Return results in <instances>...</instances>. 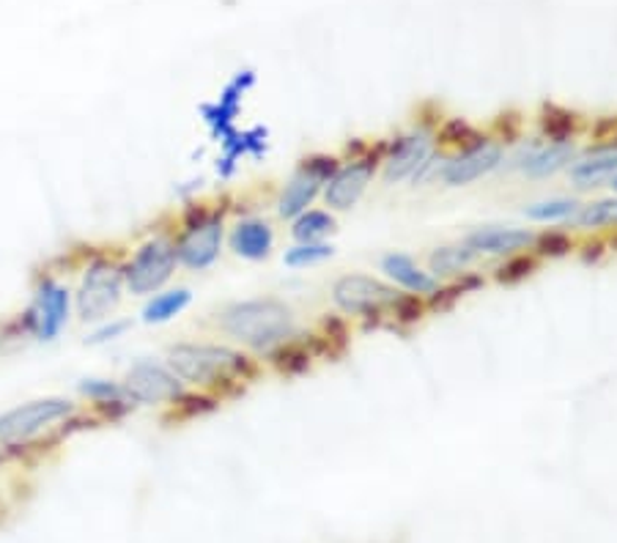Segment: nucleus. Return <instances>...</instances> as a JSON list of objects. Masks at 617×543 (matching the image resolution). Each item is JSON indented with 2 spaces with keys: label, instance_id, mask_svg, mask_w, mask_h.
Segmentation results:
<instances>
[{
  "label": "nucleus",
  "instance_id": "f257e3e1",
  "mask_svg": "<svg viewBox=\"0 0 617 543\" xmlns=\"http://www.w3.org/2000/svg\"><path fill=\"white\" fill-rule=\"evenodd\" d=\"M214 326L247 354L272 358L277 349L302 332L296 311L277 296H253L225 305L214 316Z\"/></svg>",
  "mask_w": 617,
  "mask_h": 543
},
{
  "label": "nucleus",
  "instance_id": "f8f14e48",
  "mask_svg": "<svg viewBox=\"0 0 617 543\" xmlns=\"http://www.w3.org/2000/svg\"><path fill=\"white\" fill-rule=\"evenodd\" d=\"M538 228L519 223H481L464 233V242L481 259V264H497V261L514 259V255L533 253Z\"/></svg>",
  "mask_w": 617,
  "mask_h": 543
},
{
  "label": "nucleus",
  "instance_id": "f3484780",
  "mask_svg": "<svg viewBox=\"0 0 617 543\" xmlns=\"http://www.w3.org/2000/svg\"><path fill=\"white\" fill-rule=\"evenodd\" d=\"M376 272H380L393 289L404 291V294L409 296H421V300H428V296L439 289V280L431 274L426 261L406 253V250H387V253H382Z\"/></svg>",
  "mask_w": 617,
  "mask_h": 543
},
{
  "label": "nucleus",
  "instance_id": "9d476101",
  "mask_svg": "<svg viewBox=\"0 0 617 543\" xmlns=\"http://www.w3.org/2000/svg\"><path fill=\"white\" fill-rule=\"evenodd\" d=\"M179 270V255L173 237H151L145 239L130 264L124 267L127 291L135 296H151L165 289Z\"/></svg>",
  "mask_w": 617,
  "mask_h": 543
},
{
  "label": "nucleus",
  "instance_id": "6ab92c4d",
  "mask_svg": "<svg viewBox=\"0 0 617 543\" xmlns=\"http://www.w3.org/2000/svg\"><path fill=\"white\" fill-rule=\"evenodd\" d=\"M426 267L439 283H456L481 270L483 264L464 239H456V242L434 244L426 253Z\"/></svg>",
  "mask_w": 617,
  "mask_h": 543
},
{
  "label": "nucleus",
  "instance_id": "1a4fd4ad",
  "mask_svg": "<svg viewBox=\"0 0 617 543\" xmlns=\"http://www.w3.org/2000/svg\"><path fill=\"white\" fill-rule=\"evenodd\" d=\"M341 154H327V151H318V154H307L296 162V168L291 171V177L283 181V187L277 190L275 198V212L277 218L291 223L294 218H300L302 212H307L311 207H316L324 195V187H327L330 177L335 173Z\"/></svg>",
  "mask_w": 617,
  "mask_h": 543
},
{
  "label": "nucleus",
  "instance_id": "a878e982",
  "mask_svg": "<svg viewBox=\"0 0 617 543\" xmlns=\"http://www.w3.org/2000/svg\"><path fill=\"white\" fill-rule=\"evenodd\" d=\"M333 259V242H294L291 248H285L283 253V264L289 267V270H313V267H322Z\"/></svg>",
  "mask_w": 617,
  "mask_h": 543
},
{
  "label": "nucleus",
  "instance_id": "4be33fe9",
  "mask_svg": "<svg viewBox=\"0 0 617 543\" xmlns=\"http://www.w3.org/2000/svg\"><path fill=\"white\" fill-rule=\"evenodd\" d=\"M574 233H609L617 231V195H596L581 201L579 212H576L574 223H570Z\"/></svg>",
  "mask_w": 617,
  "mask_h": 543
},
{
  "label": "nucleus",
  "instance_id": "20e7f679",
  "mask_svg": "<svg viewBox=\"0 0 617 543\" xmlns=\"http://www.w3.org/2000/svg\"><path fill=\"white\" fill-rule=\"evenodd\" d=\"M404 291L393 289L380 272H346L337 274L330 285V302L346 321L363 326H390L395 330V316L404 305Z\"/></svg>",
  "mask_w": 617,
  "mask_h": 543
},
{
  "label": "nucleus",
  "instance_id": "c756f323",
  "mask_svg": "<svg viewBox=\"0 0 617 543\" xmlns=\"http://www.w3.org/2000/svg\"><path fill=\"white\" fill-rule=\"evenodd\" d=\"M609 190H613V192H615V195H617V177H615L613 181H609Z\"/></svg>",
  "mask_w": 617,
  "mask_h": 543
},
{
  "label": "nucleus",
  "instance_id": "bb28decb",
  "mask_svg": "<svg viewBox=\"0 0 617 543\" xmlns=\"http://www.w3.org/2000/svg\"><path fill=\"white\" fill-rule=\"evenodd\" d=\"M540 267V261L535 259L533 253H522V255H514V259H505V261H497V264H492V270H488V280H494V283L499 285H516L522 283V280H527L529 274Z\"/></svg>",
  "mask_w": 617,
  "mask_h": 543
},
{
  "label": "nucleus",
  "instance_id": "aec40b11",
  "mask_svg": "<svg viewBox=\"0 0 617 543\" xmlns=\"http://www.w3.org/2000/svg\"><path fill=\"white\" fill-rule=\"evenodd\" d=\"M69 319V291L63 285L52 283H42L39 289L37 302H33V311H31V321H33V330H37L39 341H52L58 332L63 330Z\"/></svg>",
  "mask_w": 617,
  "mask_h": 543
},
{
  "label": "nucleus",
  "instance_id": "f03ea898",
  "mask_svg": "<svg viewBox=\"0 0 617 543\" xmlns=\"http://www.w3.org/2000/svg\"><path fill=\"white\" fill-rule=\"evenodd\" d=\"M168 368L195 393H220L239 388L259 373L253 354L231 343L182 341L165 354Z\"/></svg>",
  "mask_w": 617,
  "mask_h": 543
},
{
  "label": "nucleus",
  "instance_id": "39448f33",
  "mask_svg": "<svg viewBox=\"0 0 617 543\" xmlns=\"http://www.w3.org/2000/svg\"><path fill=\"white\" fill-rule=\"evenodd\" d=\"M382 173V140H352L341 154L335 173L324 187L322 203L343 214L357 209Z\"/></svg>",
  "mask_w": 617,
  "mask_h": 543
},
{
  "label": "nucleus",
  "instance_id": "412c9836",
  "mask_svg": "<svg viewBox=\"0 0 617 543\" xmlns=\"http://www.w3.org/2000/svg\"><path fill=\"white\" fill-rule=\"evenodd\" d=\"M579 207L581 198L576 192H557V195H544L524 203L522 218L533 228H570Z\"/></svg>",
  "mask_w": 617,
  "mask_h": 543
},
{
  "label": "nucleus",
  "instance_id": "2eb2a0df",
  "mask_svg": "<svg viewBox=\"0 0 617 543\" xmlns=\"http://www.w3.org/2000/svg\"><path fill=\"white\" fill-rule=\"evenodd\" d=\"M255 83H259V78H255L253 69H239L234 78L223 86L220 97L203 104L201 119L214 143H223L225 138H231L239 130L236 119L242 113L244 97L255 89Z\"/></svg>",
  "mask_w": 617,
  "mask_h": 543
},
{
  "label": "nucleus",
  "instance_id": "393cba45",
  "mask_svg": "<svg viewBox=\"0 0 617 543\" xmlns=\"http://www.w3.org/2000/svg\"><path fill=\"white\" fill-rule=\"evenodd\" d=\"M576 248V233L570 228H538V237H535L533 255L544 264V261L566 259L574 253Z\"/></svg>",
  "mask_w": 617,
  "mask_h": 543
},
{
  "label": "nucleus",
  "instance_id": "6e6552de",
  "mask_svg": "<svg viewBox=\"0 0 617 543\" xmlns=\"http://www.w3.org/2000/svg\"><path fill=\"white\" fill-rule=\"evenodd\" d=\"M229 237V218L218 207H195L190 209L182 228L173 237L176 244L179 267L190 272H206L220 261Z\"/></svg>",
  "mask_w": 617,
  "mask_h": 543
},
{
  "label": "nucleus",
  "instance_id": "b1692460",
  "mask_svg": "<svg viewBox=\"0 0 617 543\" xmlns=\"http://www.w3.org/2000/svg\"><path fill=\"white\" fill-rule=\"evenodd\" d=\"M192 305V291L179 285V289H162L151 294V300L143 308L145 324H168L179 319Z\"/></svg>",
  "mask_w": 617,
  "mask_h": 543
},
{
  "label": "nucleus",
  "instance_id": "423d86ee",
  "mask_svg": "<svg viewBox=\"0 0 617 543\" xmlns=\"http://www.w3.org/2000/svg\"><path fill=\"white\" fill-rule=\"evenodd\" d=\"M579 149V135H540L535 132V135L510 140L503 171L533 181L555 179L568 171Z\"/></svg>",
  "mask_w": 617,
  "mask_h": 543
},
{
  "label": "nucleus",
  "instance_id": "dca6fc26",
  "mask_svg": "<svg viewBox=\"0 0 617 543\" xmlns=\"http://www.w3.org/2000/svg\"><path fill=\"white\" fill-rule=\"evenodd\" d=\"M566 177L574 192H593L598 187H609V181L617 177V140L598 138L581 143Z\"/></svg>",
  "mask_w": 617,
  "mask_h": 543
},
{
  "label": "nucleus",
  "instance_id": "9b49d317",
  "mask_svg": "<svg viewBox=\"0 0 617 543\" xmlns=\"http://www.w3.org/2000/svg\"><path fill=\"white\" fill-rule=\"evenodd\" d=\"M124 390L132 404L179 406L190 395V388L168 368V362L141 360L127 371Z\"/></svg>",
  "mask_w": 617,
  "mask_h": 543
},
{
  "label": "nucleus",
  "instance_id": "4468645a",
  "mask_svg": "<svg viewBox=\"0 0 617 543\" xmlns=\"http://www.w3.org/2000/svg\"><path fill=\"white\" fill-rule=\"evenodd\" d=\"M74 412V404L67 399H37L28 404L11 409V412L0 414V442L6 445H17V442H28L55 425L58 420L69 418Z\"/></svg>",
  "mask_w": 617,
  "mask_h": 543
},
{
  "label": "nucleus",
  "instance_id": "cd10ccee",
  "mask_svg": "<svg viewBox=\"0 0 617 543\" xmlns=\"http://www.w3.org/2000/svg\"><path fill=\"white\" fill-rule=\"evenodd\" d=\"M80 393L89 395V399L94 401H110V404H124V401H130V393L124 390V384H115V382H104V379H85L83 384H80Z\"/></svg>",
  "mask_w": 617,
  "mask_h": 543
},
{
  "label": "nucleus",
  "instance_id": "5701e85b",
  "mask_svg": "<svg viewBox=\"0 0 617 543\" xmlns=\"http://www.w3.org/2000/svg\"><path fill=\"white\" fill-rule=\"evenodd\" d=\"M294 242H330L337 231V214L327 207H311L289 223Z\"/></svg>",
  "mask_w": 617,
  "mask_h": 543
},
{
  "label": "nucleus",
  "instance_id": "a211bd4d",
  "mask_svg": "<svg viewBox=\"0 0 617 543\" xmlns=\"http://www.w3.org/2000/svg\"><path fill=\"white\" fill-rule=\"evenodd\" d=\"M231 253L242 261H266L277 244L275 225L261 214H247L239 218L229 225V237H225Z\"/></svg>",
  "mask_w": 617,
  "mask_h": 543
},
{
  "label": "nucleus",
  "instance_id": "c85d7f7f",
  "mask_svg": "<svg viewBox=\"0 0 617 543\" xmlns=\"http://www.w3.org/2000/svg\"><path fill=\"white\" fill-rule=\"evenodd\" d=\"M130 330V321H113V324L102 326V330H97L94 335L89 338V343H104V341H115V338H121L124 332Z\"/></svg>",
  "mask_w": 617,
  "mask_h": 543
},
{
  "label": "nucleus",
  "instance_id": "7ed1b4c3",
  "mask_svg": "<svg viewBox=\"0 0 617 543\" xmlns=\"http://www.w3.org/2000/svg\"><path fill=\"white\" fill-rule=\"evenodd\" d=\"M442 119H415L404 130L382 138V173L384 184L428 187L439 181L445 149L439 145Z\"/></svg>",
  "mask_w": 617,
  "mask_h": 543
},
{
  "label": "nucleus",
  "instance_id": "0eeeda50",
  "mask_svg": "<svg viewBox=\"0 0 617 543\" xmlns=\"http://www.w3.org/2000/svg\"><path fill=\"white\" fill-rule=\"evenodd\" d=\"M505 157H508V143L503 138L494 135V132L477 130L462 145L445 151L436 184L447 187V190L475 187L477 181L492 179L494 173L503 171Z\"/></svg>",
  "mask_w": 617,
  "mask_h": 543
},
{
  "label": "nucleus",
  "instance_id": "ddd939ff",
  "mask_svg": "<svg viewBox=\"0 0 617 543\" xmlns=\"http://www.w3.org/2000/svg\"><path fill=\"white\" fill-rule=\"evenodd\" d=\"M124 289V267L97 261L85 270L83 285L78 291V316L83 321L108 319L119 308Z\"/></svg>",
  "mask_w": 617,
  "mask_h": 543
}]
</instances>
